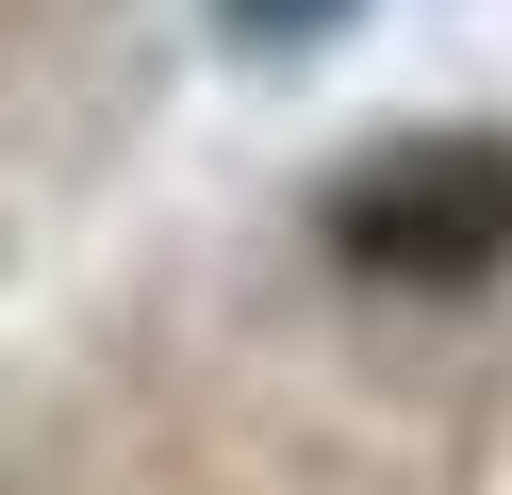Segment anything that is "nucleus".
<instances>
[{
    "label": "nucleus",
    "mask_w": 512,
    "mask_h": 495,
    "mask_svg": "<svg viewBox=\"0 0 512 495\" xmlns=\"http://www.w3.org/2000/svg\"><path fill=\"white\" fill-rule=\"evenodd\" d=\"M331 248L364 264V281H479V264H512V149H479V132L380 149L364 182L331 198Z\"/></svg>",
    "instance_id": "nucleus-1"
}]
</instances>
